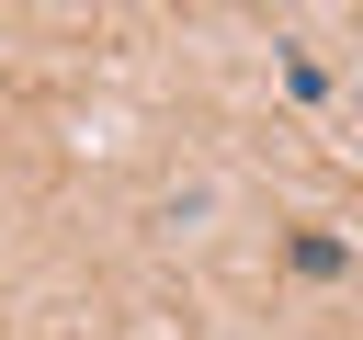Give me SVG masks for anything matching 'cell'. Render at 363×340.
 Segmentation results:
<instances>
[{
	"instance_id": "6da1fadb",
	"label": "cell",
	"mask_w": 363,
	"mask_h": 340,
	"mask_svg": "<svg viewBox=\"0 0 363 340\" xmlns=\"http://www.w3.org/2000/svg\"><path fill=\"white\" fill-rule=\"evenodd\" d=\"M284 261H295L306 283H329V272H340V238H318V227H306V238H284Z\"/></svg>"
}]
</instances>
